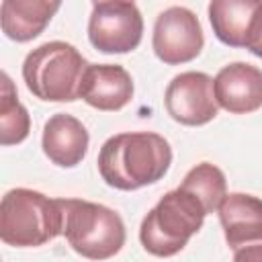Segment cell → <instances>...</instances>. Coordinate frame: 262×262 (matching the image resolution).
Here are the masks:
<instances>
[{"label":"cell","mask_w":262,"mask_h":262,"mask_svg":"<svg viewBox=\"0 0 262 262\" xmlns=\"http://www.w3.org/2000/svg\"><path fill=\"white\" fill-rule=\"evenodd\" d=\"M59 6L61 0H2V33L16 43H27L45 31Z\"/></svg>","instance_id":"5bb4252c"},{"label":"cell","mask_w":262,"mask_h":262,"mask_svg":"<svg viewBox=\"0 0 262 262\" xmlns=\"http://www.w3.org/2000/svg\"><path fill=\"white\" fill-rule=\"evenodd\" d=\"M31 117L20 104L14 84L6 72H2V92H0V143L14 145L29 137Z\"/></svg>","instance_id":"9a60e30c"},{"label":"cell","mask_w":262,"mask_h":262,"mask_svg":"<svg viewBox=\"0 0 262 262\" xmlns=\"http://www.w3.org/2000/svg\"><path fill=\"white\" fill-rule=\"evenodd\" d=\"M207 215L201 199L178 186L176 190L166 192L143 217L139 227L141 246L145 252L160 258L174 256L203 227Z\"/></svg>","instance_id":"3957f363"},{"label":"cell","mask_w":262,"mask_h":262,"mask_svg":"<svg viewBox=\"0 0 262 262\" xmlns=\"http://www.w3.org/2000/svg\"><path fill=\"white\" fill-rule=\"evenodd\" d=\"M205 45L203 29L196 14L184 6H170L158 14L154 25L151 47L158 59L168 66L192 61Z\"/></svg>","instance_id":"ba28073f"},{"label":"cell","mask_w":262,"mask_h":262,"mask_svg":"<svg viewBox=\"0 0 262 262\" xmlns=\"http://www.w3.org/2000/svg\"><path fill=\"white\" fill-rule=\"evenodd\" d=\"M164 104L168 115L188 127H199L217 117L219 104L213 90V78L205 72H182L166 88Z\"/></svg>","instance_id":"9c48e42d"},{"label":"cell","mask_w":262,"mask_h":262,"mask_svg":"<svg viewBox=\"0 0 262 262\" xmlns=\"http://www.w3.org/2000/svg\"><path fill=\"white\" fill-rule=\"evenodd\" d=\"M98 2H102V0H92V4H98Z\"/></svg>","instance_id":"ac0fdd59"},{"label":"cell","mask_w":262,"mask_h":262,"mask_svg":"<svg viewBox=\"0 0 262 262\" xmlns=\"http://www.w3.org/2000/svg\"><path fill=\"white\" fill-rule=\"evenodd\" d=\"M143 37V16L133 0H102L88 20V39L102 53H129Z\"/></svg>","instance_id":"8992f818"},{"label":"cell","mask_w":262,"mask_h":262,"mask_svg":"<svg viewBox=\"0 0 262 262\" xmlns=\"http://www.w3.org/2000/svg\"><path fill=\"white\" fill-rule=\"evenodd\" d=\"M246 49H250L256 57H262V27L258 29V33L254 35V39H252V43L246 47Z\"/></svg>","instance_id":"e0dca14e"},{"label":"cell","mask_w":262,"mask_h":262,"mask_svg":"<svg viewBox=\"0 0 262 262\" xmlns=\"http://www.w3.org/2000/svg\"><path fill=\"white\" fill-rule=\"evenodd\" d=\"M180 188L190 190L192 194H196L201 199V203L205 205L207 213L217 211L219 203L223 201V196L227 194V182H225V174L209 164V162H201L194 168H190L180 184Z\"/></svg>","instance_id":"2e32d148"},{"label":"cell","mask_w":262,"mask_h":262,"mask_svg":"<svg viewBox=\"0 0 262 262\" xmlns=\"http://www.w3.org/2000/svg\"><path fill=\"white\" fill-rule=\"evenodd\" d=\"M209 20L221 43L248 47L262 27V0H211Z\"/></svg>","instance_id":"8fae6325"},{"label":"cell","mask_w":262,"mask_h":262,"mask_svg":"<svg viewBox=\"0 0 262 262\" xmlns=\"http://www.w3.org/2000/svg\"><path fill=\"white\" fill-rule=\"evenodd\" d=\"M80 98L98 111H121L133 98L131 74L117 63H90L82 76Z\"/></svg>","instance_id":"7c38bea8"},{"label":"cell","mask_w":262,"mask_h":262,"mask_svg":"<svg viewBox=\"0 0 262 262\" xmlns=\"http://www.w3.org/2000/svg\"><path fill=\"white\" fill-rule=\"evenodd\" d=\"M172 164L170 143L151 131L108 137L98 154L102 180L119 190H137L164 178Z\"/></svg>","instance_id":"6da1fadb"},{"label":"cell","mask_w":262,"mask_h":262,"mask_svg":"<svg viewBox=\"0 0 262 262\" xmlns=\"http://www.w3.org/2000/svg\"><path fill=\"white\" fill-rule=\"evenodd\" d=\"M88 63L66 41H49L33 49L23 61V80L33 96L45 102H74Z\"/></svg>","instance_id":"277c9868"},{"label":"cell","mask_w":262,"mask_h":262,"mask_svg":"<svg viewBox=\"0 0 262 262\" xmlns=\"http://www.w3.org/2000/svg\"><path fill=\"white\" fill-rule=\"evenodd\" d=\"M63 233L61 199L31 188H12L0 203V237L6 246L37 248Z\"/></svg>","instance_id":"7a4b0ae2"},{"label":"cell","mask_w":262,"mask_h":262,"mask_svg":"<svg viewBox=\"0 0 262 262\" xmlns=\"http://www.w3.org/2000/svg\"><path fill=\"white\" fill-rule=\"evenodd\" d=\"M217 104L231 115H248L262 106V70L233 61L213 78Z\"/></svg>","instance_id":"30bf717a"},{"label":"cell","mask_w":262,"mask_h":262,"mask_svg":"<svg viewBox=\"0 0 262 262\" xmlns=\"http://www.w3.org/2000/svg\"><path fill=\"white\" fill-rule=\"evenodd\" d=\"M88 141L90 137L82 121L66 113L49 117L43 127V151L55 166L61 168L78 166L88 151Z\"/></svg>","instance_id":"4fadbf2b"},{"label":"cell","mask_w":262,"mask_h":262,"mask_svg":"<svg viewBox=\"0 0 262 262\" xmlns=\"http://www.w3.org/2000/svg\"><path fill=\"white\" fill-rule=\"evenodd\" d=\"M63 235L72 250L90 260H106L125 246V223L113 209L82 201L61 199Z\"/></svg>","instance_id":"5b68a950"},{"label":"cell","mask_w":262,"mask_h":262,"mask_svg":"<svg viewBox=\"0 0 262 262\" xmlns=\"http://www.w3.org/2000/svg\"><path fill=\"white\" fill-rule=\"evenodd\" d=\"M217 213L233 260L262 262V199L229 192L219 203Z\"/></svg>","instance_id":"52a82bcc"}]
</instances>
